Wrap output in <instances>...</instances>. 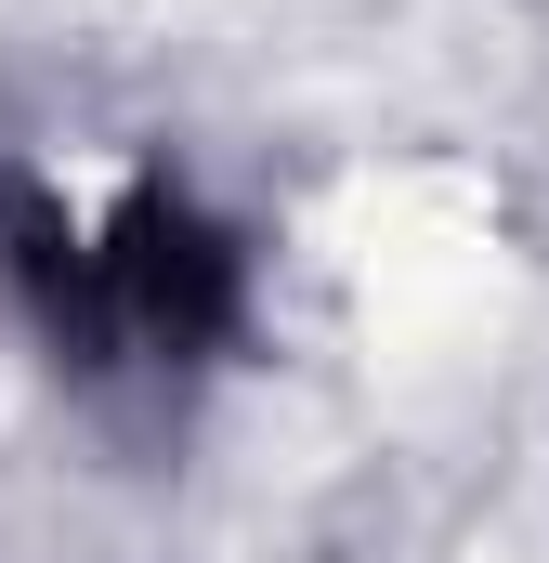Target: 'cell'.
I'll use <instances>...</instances> for the list:
<instances>
[{"mask_svg": "<svg viewBox=\"0 0 549 563\" xmlns=\"http://www.w3.org/2000/svg\"><path fill=\"white\" fill-rule=\"evenodd\" d=\"M354 288H367V328L393 354H458L497 314V236H484V210L458 184H380L367 197Z\"/></svg>", "mask_w": 549, "mask_h": 563, "instance_id": "obj_1", "label": "cell"}]
</instances>
